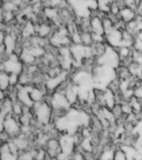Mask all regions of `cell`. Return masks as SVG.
<instances>
[{"instance_id": "4", "label": "cell", "mask_w": 142, "mask_h": 160, "mask_svg": "<svg viewBox=\"0 0 142 160\" xmlns=\"http://www.w3.org/2000/svg\"><path fill=\"white\" fill-rule=\"evenodd\" d=\"M114 160H127V157L125 152L122 151H118L115 153V158Z\"/></svg>"}, {"instance_id": "1", "label": "cell", "mask_w": 142, "mask_h": 160, "mask_svg": "<svg viewBox=\"0 0 142 160\" xmlns=\"http://www.w3.org/2000/svg\"><path fill=\"white\" fill-rule=\"evenodd\" d=\"M81 36V42L85 46H90L93 43V37L91 32H82L80 34Z\"/></svg>"}, {"instance_id": "3", "label": "cell", "mask_w": 142, "mask_h": 160, "mask_svg": "<svg viewBox=\"0 0 142 160\" xmlns=\"http://www.w3.org/2000/svg\"><path fill=\"white\" fill-rule=\"evenodd\" d=\"M115 158V152L112 150H106L103 152L101 155V160H114Z\"/></svg>"}, {"instance_id": "2", "label": "cell", "mask_w": 142, "mask_h": 160, "mask_svg": "<svg viewBox=\"0 0 142 160\" xmlns=\"http://www.w3.org/2000/svg\"><path fill=\"white\" fill-rule=\"evenodd\" d=\"M81 148H83V149L85 150L86 152L92 151V144H91L90 138H84V141L81 143Z\"/></svg>"}]
</instances>
